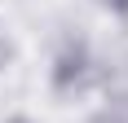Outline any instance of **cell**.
Returning a JSON list of instances; mask_svg holds the SVG:
<instances>
[{"label": "cell", "mask_w": 128, "mask_h": 123, "mask_svg": "<svg viewBox=\"0 0 128 123\" xmlns=\"http://www.w3.org/2000/svg\"><path fill=\"white\" fill-rule=\"evenodd\" d=\"M18 123H22V119H18Z\"/></svg>", "instance_id": "2"}, {"label": "cell", "mask_w": 128, "mask_h": 123, "mask_svg": "<svg viewBox=\"0 0 128 123\" xmlns=\"http://www.w3.org/2000/svg\"><path fill=\"white\" fill-rule=\"evenodd\" d=\"M97 123H115V119H97Z\"/></svg>", "instance_id": "1"}]
</instances>
